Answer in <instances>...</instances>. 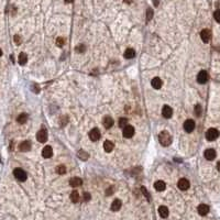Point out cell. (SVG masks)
<instances>
[{
	"instance_id": "cell-5",
	"label": "cell",
	"mask_w": 220,
	"mask_h": 220,
	"mask_svg": "<svg viewBox=\"0 0 220 220\" xmlns=\"http://www.w3.org/2000/svg\"><path fill=\"white\" fill-rule=\"evenodd\" d=\"M194 129H195V122H194V120L188 119V120H186L184 122V130H185L186 132H188V133L193 132Z\"/></svg>"
},
{
	"instance_id": "cell-4",
	"label": "cell",
	"mask_w": 220,
	"mask_h": 220,
	"mask_svg": "<svg viewBox=\"0 0 220 220\" xmlns=\"http://www.w3.org/2000/svg\"><path fill=\"white\" fill-rule=\"evenodd\" d=\"M37 140L41 143H44V142L47 141V132H46L45 129H42L37 133Z\"/></svg>"
},
{
	"instance_id": "cell-20",
	"label": "cell",
	"mask_w": 220,
	"mask_h": 220,
	"mask_svg": "<svg viewBox=\"0 0 220 220\" xmlns=\"http://www.w3.org/2000/svg\"><path fill=\"white\" fill-rule=\"evenodd\" d=\"M113 148H115V144H113L111 141H109V140L105 141V143H104V150L106 151V152H107V153H110L112 150H113Z\"/></svg>"
},
{
	"instance_id": "cell-16",
	"label": "cell",
	"mask_w": 220,
	"mask_h": 220,
	"mask_svg": "<svg viewBox=\"0 0 220 220\" xmlns=\"http://www.w3.org/2000/svg\"><path fill=\"white\" fill-rule=\"evenodd\" d=\"M151 85H152V87L155 88V89H160V88H162V86H163V82L161 80V78L154 77V78L152 79V82H151Z\"/></svg>"
},
{
	"instance_id": "cell-19",
	"label": "cell",
	"mask_w": 220,
	"mask_h": 220,
	"mask_svg": "<svg viewBox=\"0 0 220 220\" xmlns=\"http://www.w3.org/2000/svg\"><path fill=\"white\" fill-rule=\"evenodd\" d=\"M121 206H122V204H121V200L115 199L113 201H112V204H111V210H112V211H118V210H120Z\"/></svg>"
},
{
	"instance_id": "cell-15",
	"label": "cell",
	"mask_w": 220,
	"mask_h": 220,
	"mask_svg": "<svg viewBox=\"0 0 220 220\" xmlns=\"http://www.w3.org/2000/svg\"><path fill=\"white\" fill-rule=\"evenodd\" d=\"M197 210H198V214H199L200 216H206L208 212H209V207H208V205L201 204V205L198 206Z\"/></svg>"
},
{
	"instance_id": "cell-32",
	"label": "cell",
	"mask_w": 220,
	"mask_h": 220,
	"mask_svg": "<svg viewBox=\"0 0 220 220\" xmlns=\"http://www.w3.org/2000/svg\"><path fill=\"white\" fill-rule=\"evenodd\" d=\"M214 18H215V20H216L218 23H220V10H216V11H215Z\"/></svg>"
},
{
	"instance_id": "cell-22",
	"label": "cell",
	"mask_w": 220,
	"mask_h": 220,
	"mask_svg": "<svg viewBox=\"0 0 220 220\" xmlns=\"http://www.w3.org/2000/svg\"><path fill=\"white\" fill-rule=\"evenodd\" d=\"M77 156H78L82 161H87L88 158H89V154H88L86 151H84V150H79L78 153H77Z\"/></svg>"
},
{
	"instance_id": "cell-27",
	"label": "cell",
	"mask_w": 220,
	"mask_h": 220,
	"mask_svg": "<svg viewBox=\"0 0 220 220\" xmlns=\"http://www.w3.org/2000/svg\"><path fill=\"white\" fill-rule=\"evenodd\" d=\"M71 200L73 201V203H77V201H78V200H79L78 191H72V194H71Z\"/></svg>"
},
{
	"instance_id": "cell-2",
	"label": "cell",
	"mask_w": 220,
	"mask_h": 220,
	"mask_svg": "<svg viewBox=\"0 0 220 220\" xmlns=\"http://www.w3.org/2000/svg\"><path fill=\"white\" fill-rule=\"evenodd\" d=\"M219 137V131L215 128H210L206 132V139L208 141H215L217 138Z\"/></svg>"
},
{
	"instance_id": "cell-42",
	"label": "cell",
	"mask_w": 220,
	"mask_h": 220,
	"mask_svg": "<svg viewBox=\"0 0 220 220\" xmlns=\"http://www.w3.org/2000/svg\"><path fill=\"white\" fill-rule=\"evenodd\" d=\"M74 0H65V4H72Z\"/></svg>"
},
{
	"instance_id": "cell-35",
	"label": "cell",
	"mask_w": 220,
	"mask_h": 220,
	"mask_svg": "<svg viewBox=\"0 0 220 220\" xmlns=\"http://www.w3.org/2000/svg\"><path fill=\"white\" fill-rule=\"evenodd\" d=\"M141 191H142V193H143V195L145 196L146 198H148V199L150 200V194H149V191H146V188H145V187H143V186H142V187H141Z\"/></svg>"
},
{
	"instance_id": "cell-24",
	"label": "cell",
	"mask_w": 220,
	"mask_h": 220,
	"mask_svg": "<svg viewBox=\"0 0 220 220\" xmlns=\"http://www.w3.org/2000/svg\"><path fill=\"white\" fill-rule=\"evenodd\" d=\"M18 61H19V64H20V65L27 64V62H28V56H27V54H25V53H20Z\"/></svg>"
},
{
	"instance_id": "cell-3",
	"label": "cell",
	"mask_w": 220,
	"mask_h": 220,
	"mask_svg": "<svg viewBox=\"0 0 220 220\" xmlns=\"http://www.w3.org/2000/svg\"><path fill=\"white\" fill-rule=\"evenodd\" d=\"M13 175L20 182H24L25 179H27V173L22 168H16V170L13 171Z\"/></svg>"
},
{
	"instance_id": "cell-1",
	"label": "cell",
	"mask_w": 220,
	"mask_h": 220,
	"mask_svg": "<svg viewBox=\"0 0 220 220\" xmlns=\"http://www.w3.org/2000/svg\"><path fill=\"white\" fill-rule=\"evenodd\" d=\"M158 141L163 146H168L172 143V135L167 131H162L158 134Z\"/></svg>"
},
{
	"instance_id": "cell-33",
	"label": "cell",
	"mask_w": 220,
	"mask_h": 220,
	"mask_svg": "<svg viewBox=\"0 0 220 220\" xmlns=\"http://www.w3.org/2000/svg\"><path fill=\"white\" fill-rule=\"evenodd\" d=\"M195 115L197 117H200V115H201V107H200V105H197L195 107Z\"/></svg>"
},
{
	"instance_id": "cell-8",
	"label": "cell",
	"mask_w": 220,
	"mask_h": 220,
	"mask_svg": "<svg viewBox=\"0 0 220 220\" xmlns=\"http://www.w3.org/2000/svg\"><path fill=\"white\" fill-rule=\"evenodd\" d=\"M200 37H201L203 42L208 43V42L210 41V37H211V32H210V30L204 29L203 31L200 32Z\"/></svg>"
},
{
	"instance_id": "cell-21",
	"label": "cell",
	"mask_w": 220,
	"mask_h": 220,
	"mask_svg": "<svg viewBox=\"0 0 220 220\" xmlns=\"http://www.w3.org/2000/svg\"><path fill=\"white\" fill-rule=\"evenodd\" d=\"M154 187L158 191H163L166 188V184L163 182V181H158L154 184Z\"/></svg>"
},
{
	"instance_id": "cell-26",
	"label": "cell",
	"mask_w": 220,
	"mask_h": 220,
	"mask_svg": "<svg viewBox=\"0 0 220 220\" xmlns=\"http://www.w3.org/2000/svg\"><path fill=\"white\" fill-rule=\"evenodd\" d=\"M134 56H135V51L133 50V49H128V50H125V58H133Z\"/></svg>"
},
{
	"instance_id": "cell-30",
	"label": "cell",
	"mask_w": 220,
	"mask_h": 220,
	"mask_svg": "<svg viewBox=\"0 0 220 220\" xmlns=\"http://www.w3.org/2000/svg\"><path fill=\"white\" fill-rule=\"evenodd\" d=\"M75 51H76L77 53H84V52L86 51V47H85V45H84V44H79V45L76 46Z\"/></svg>"
},
{
	"instance_id": "cell-37",
	"label": "cell",
	"mask_w": 220,
	"mask_h": 220,
	"mask_svg": "<svg viewBox=\"0 0 220 220\" xmlns=\"http://www.w3.org/2000/svg\"><path fill=\"white\" fill-rule=\"evenodd\" d=\"M113 191H115V187H113V186L109 187L108 189H107V191H106V195L109 196L110 194H112V193H113Z\"/></svg>"
},
{
	"instance_id": "cell-9",
	"label": "cell",
	"mask_w": 220,
	"mask_h": 220,
	"mask_svg": "<svg viewBox=\"0 0 220 220\" xmlns=\"http://www.w3.org/2000/svg\"><path fill=\"white\" fill-rule=\"evenodd\" d=\"M204 155H205V158L206 160H208V161H212V160H215L217 156V153L216 151L214 149H208L205 151V153H204Z\"/></svg>"
},
{
	"instance_id": "cell-14",
	"label": "cell",
	"mask_w": 220,
	"mask_h": 220,
	"mask_svg": "<svg viewBox=\"0 0 220 220\" xmlns=\"http://www.w3.org/2000/svg\"><path fill=\"white\" fill-rule=\"evenodd\" d=\"M42 155H43L44 158H52V155H53V149H52L50 145H46L45 148L43 149V151H42Z\"/></svg>"
},
{
	"instance_id": "cell-12",
	"label": "cell",
	"mask_w": 220,
	"mask_h": 220,
	"mask_svg": "<svg viewBox=\"0 0 220 220\" xmlns=\"http://www.w3.org/2000/svg\"><path fill=\"white\" fill-rule=\"evenodd\" d=\"M162 115H163V117H164V118L168 119V118H171V117H172V115H173V109L171 108L170 106H167V105L163 106Z\"/></svg>"
},
{
	"instance_id": "cell-10",
	"label": "cell",
	"mask_w": 220,
	"mask_h": 220,
	"mask_svg": "<svg viewBox=\"0 0 220 220\" xmlns=\"http://www.w3.org/2000/svg\"><path fill=\"white\" fill-rule=\"evenodd\" d=\"M208 80V73L206 71H200L197 75V82L199 84H205Z\"/></svg>"
},
{
	"instance_id": "cell-18",
	"label": "cell",
	"mask_w": 220,
	"mask_h": 220,
	"mask_svg": "<svg viewBox=\"0 0 220 220\" xmlns=\"http://www.w3.org/2000/svg\"><path fill=\"white\" fill-rule=\"evenodd\" d=\"M83 184V181L79 178V177H72L71 181H70V185L72 187H78Z\"/></svg>"
},
{
	"instance_id": "cell-43",
	"label": "cell",
	"mask_w": 220,
	"mask_h": 220,
	"mask_svg": "<svg viewBox=\"0 0 220 220\" xmlns=\"http://www.w3.org/2000/svg\"><path fill=\"white\" fill-rule=\"evenodd\" d=\"M217 167H218V170L220 171V162H218V164H217Z\"/></svg>"
},
{
	"instance_id": "cell-23",
	"label": "cell",
	"mask_w": 220,
	"mask_h": 220,
	"mask_svg": "<svg viewBox=\"0 0 220 220\" xmlns=\"http://www.w3.org/2000/svg\"><path fill=\"white\" fill-rule=\"evenodd\" d=\"M158 214H160V216L162 217V218H167V216H168V209H167V207L161 206V207L158 208Z\"/></svg>"
},
{
	"instance_id": "cell-13",
	"label": "cell",
	"mask_w": 220,
	"mask_h": 220,
	"mask_svg": "<svg viewBox=\"0 0 220 220\" xmlns=\"http://www.w3.org/2000/svg\"><path fill=\"white\" fill-rule=\"evenodd\" d=\"M31 148H32V145H31V142L30 141L21 142L20 145H19V150H20L21 152H29L30 150H31Z\"/></svg>"
},
{
	"instance_id": "cell-40",
	"label": "cell",
	"mask_w": 220,
	"mask_h": 220,
	"mask_svg": "<svg viewBox=\"0 0 220 220\" xmlns=\"http://www.w3.org/2000/svg\"><path fill=\"white\" fill-rule=\"evenodd\" d=\"M153 4H154V6H155V7H158V0H153Z\"/></svg>"
},
{
	"instance_id": "cell-38",
	"label": "cell",
	"mask_w": 220,
	"mask_h": 220,
	"mask_svg": "<svg viewBox=\"0 0 220 220\" xmlns=\"http://www.w3.org/2000/svg\"><path fill=\"white\" fill-rule=\"evenodd\" d=\"M13 40H14V42L17 43L18 45H19V44L21 43V37H19V35H14V37H13Z\"/></svg>"
},
{
	"instance_id": "cell-34",
	"label": "cell",
	"mask_w": 220,
	"mask_h": 220,
	"mask_svg": "<svg viewBox=\"0 0 220 220\" xmlns=\"http://www.w3.org/2000/svg\"><path fill=\"white\" fill-rule=\"evenodd\" d=\"M64 39L63 37H58L57 40H56V45L59 46V47H62L63 45H64Z\"/></svg>"
},
{
	"instance_id": "cell-11",
	"label": "cell",
	"mask_w": 220,
	"mask_h": 220,
	"mask_svg": "<svg viewBox=\"0 0 220 220\" xmlns=\"http://www.w3.org/2000/svg\"><path fill=\"white\" fill-rule=\"evenodd\" d=\"M89 138H90V140L94 142L98 141L100 139V131L97 128H94L92 130H90V132H89Z\"/></svg>"
},
{
	"instance_id": "cell-25",
	"label": "cell",
	"mask_w": 220,
	"mask_h": 220,
	"mask_svg": "<svg viewBox=\"0 0 220 220\" xmlns=\"http://www.w3.org/2000/svg\"><path fill=\"white\" fill-rule=\"evenodd\" d=\"M27 120H28V115H27V113H21V115H19V117L17 118V121L20 123V125L25 123Z\"/></svg>"
},
{
	"instance_id": "cell-7",
	"label": "cell",
	"mask_w": 220,
	"mask_h": 220,
	"mask_svg": "<svg viewBox=\"0 0 220 220\" xmlns=\"http://www.w3.org/2000/svg\"><path fill=\"white\" fill-rule=\"evenodd\" d=\"M177 186H178V188L181 191H187V189L189 188V186H191V184H189V181H188V179L181 178L178 181V183H177Z\"/></svg>"
},
{
	"instance_id": "cell-28",
	"label": "cell",
	"mask_w": 220,
	"mask_h": 220,
	"mask_svg": "<svg viewBox=\"0 0 220 220\" xmlns=\"http://www.w3.org/2000/svg\"><path fill=\"white\" fill-rule=\"evenodd\" d=\"M118 123H119V127H120V128H125V125H129V121L127 118H120Z\"/></svg>"
},
{
	"instance_id": "cell-17",
	"label": "cell",
	"mask_w": 220,
	"mask_h": 220,
	"mask_svg": "<svg viewBox=\"0 0 220 220\" xmlns=\"http://www.w3.org/2000/svg\"><path fill=\"white\" fill-rule=\"evenodd\" d=\"M102 123H104L105 128L106 129H110L112 125H113V119H112L111 117L106 116L104 118V120H102Z\"/></svg>"
},
{
	"instance_id": "cell-41",
	"label": "cell",
	"mask_w": 220,
	"mask_h": 220,
	"mask_svg": "<svg viewBox=\"0 0 220 220\" xmlns=\"http://www.w3.org/2000/svg\"><path fill=\"white\" fill-rule=\"evenodd\" d=\"M125 4H132V1L133 0H123Z\"/></svg>"
},
{
	"instance_id": "cell-39",
	"label": "cell",
	"mask_w": 220,
	"mask_h": 220,
	"mask_svg": "<svg viewBox=\"0 0 220 220\" xmlns=\"http://www.w3.org/2000/svg\"><path fill=\"white\" fill-rule=\"evenodd\" d=\"M67 122H68V118H67V117H65V116H64V117H63V118H62V123H61V125H62V127H63V125H66Z\"/></svg>"
},
{
	"instance_id": "cell-44",
	"label": "cell",
	"mask_w": 220,
	"mask_h": 220,
	"mask_svg": "<svg viewBox=\"0 0 220 220\" xmlns=\"http://www.w3.org/2000/svg\"><path fill=\"white\" fill-rule=\"evenodd\" d=\"M2 55V51H1V49H0V56Z\"/></svg>"
},
{
	"instance_id": "cell-31",
	"label": "cell",
	"mask_w": 220,
	"mask_h": 220,
	"mask_svg": "<svg viewBox=\"0 0 220 220\" xmlns=\"http://www.w3.org/2000/svg\"><path fill=\"white\" fill-rule=\"evenodd\" d=\"M153 18V10L151 8H148L146 10V21H150Z\"/></svg>"
},
{
	"instance_id": "cell-29",
	"label": "cell",
	"mask_w": 220,
	"mask_h": 220,
	"mask_svg": "<svg viewBox=\"0 0 220 220\" xmlns=\"http://www.w3.org/2000/svg\"><path fill=\"white\" fill-rule=\"evenodd\" d=\"M56 173L59 175H63L66 173V167L64 165H58L57 167H56Z\"/></svg>"
},
{
	"instance_id": "cell-36",
	"label": "cell",
	"mask_w": 220,
	"mask_h": 220,
	"mask_svg": "<svg viewBox=\"0 0 220 220\" xmlns=\"http://www.w3.org/2000/svg\"><path fill=\"white\" fill-rule=\"evenodd\" d=\"M92 198V196L89 193H84V201H89Z\"/></svg>"
},
{
	"instance_id": "cell-6",
	"label": "cell",
	"mask_w": 220,
	"mask_h": 220,
	"mask_svg": "<svg viewBox=\"0 0 220 220\" xmlns=\"http://www.w3.org/2000/svg\"><path fill=\"white\" fill-rule=\"evenodd\" d=\"M122 133H123V137L127 138V139H129V138H132L133 134H134V128H133L132 125H125V128H123V131H122Z\"/></svg>"
}]
</instances>
